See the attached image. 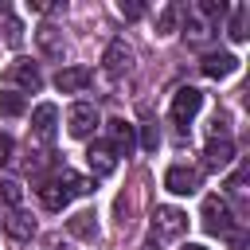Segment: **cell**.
<instances>
[{"label":"cell","mask_w":250,"mask_h":250,"mask_svg":"<svg viewBox=\"0 0 250 250\" xmlns=\"http://www.w3.org/2000/svg\"><path fill=\"white\" fill-rule=\"evenodd\" d=\"M203 230L219 234V238H227L234 230V215H230V207H227L223 195H207L203 199Z\"/></svg>","instance_id":"obj_1"},{"label":"cell","mask_w":250,"mask_h":250,"mask_svg":"<svg viewBox=\"0 0 250 250\" xmlns=\"http://www.w3.org/2000/svg\"><path fill=\"white\" fill-rule=\"evenodd\" d=\"M184 230H188V215L180 207H156V215H152V238L156 242H172Z\"/></svg>","instance_id":"obj_2"},{"label":"cell","mask_w":250,"mask_h":250,"mask_svg":"<svg viewBox=\"0 0 250 250\" xmlns=\"http://www.w3.org/2000/svg\"><path fill=\"white\" fill-rule=\"evenodd\" d=\"M199 109H203V94H199L195 86H180L176 98H172V121H176L180 129H188Z\"/></svg>","instance_id":"obj_3"},{"label":"cell","mask_w":250,"mask_h":250,"mask_svg":"<svg viewBox=\"0 0 250 250\" xmlns=\"http://www.w3.org/2000/svg\"><path fill=\"white\" fill-rule=\"evenodd\" d=\"M98 105L94 102H74L70 109H66V129H70V137H90L94 129H98Z\"/></svg>","instance_id":"obj_4"},{"label":"cell","mask_w":250,"mask_h":250,"mask_svg":"<svg viewBox=\"0 0 250 250\" xmlns=\"http://www.w3.org/2000/svg\"><path fill=\"white\" fill-rule=\"evenodd\" d=\"M105 133H109L113 156H133V148H137V125H129L125 117H113V121H105Z\"/></svg>","instance_id":"obj_5"},{"label":"cell","mask_w":250,"mask_h":250,"mask_svg":"<svg viewBox=\"0 0 250 250\" xmlns=\"http://www.w3.org/2000/svg\"><path fill=\"white\" fill-rule=\"evenodd\" d=\"M164 188H168L172 195H195V191H199V172L188 168V164H172V168L164 172Z\"/></svg>","instance_id":"obj_6"},{"label":"cell","mask_w":250,"mask_h":250,"mask_svg":"<svg viewBox=\"0 0 250 250\" xmlns=\"http://www.w3.org/2000/svg\"><path fill=\"white\" fill-rule=\"evenodd\" d=\"M4 82H12V86H20V90L35 94V90L43 86V74H39V66H35V62L20 59V62H12V66L4 70Z\"/></svg>","instance_id":"obj_7"},{"label":"cell","mask_w":250,"mask_h":250,"mask_svg":"<svg viewBox=\"0 0 250 250\" xmlns=\"http://www.w3.org/2000/svg\"><path fill=\"white\" fill-rule=\"evenodd\" d=\"M230 160H234V145H230V137H211L207 148H203V168L223 172V168H230Z\"/></svg>","instance_id":"obj_8"},{"label":"cell","mask_w":250,"mask_h":250,"mask_svg":"<svg viewBox=\"0 0 250 250\" xmlns=\"http://www.w3.org/2000/svg\"><path fill=\"white\" fill-rule=\"evenodd\" d=\"M90 78H94L90 66H62L55 74V86H59V94H78V90L90 86Z\"/></svg>","instance_id":"obj_9"},{"label":"cell","mask_w":250,"mask_h":250,"mask_svg":"<svg viewBox=\"0 0 250 250\" xmlns=\"http://www.w3.org/2000/svg\"><path fill=\"white\" fill-rule=\"evenodd\" d=\"M105 74H113V78H121V74H129V66H133V51L121 43V39H113L109 47H105Z\"/></svg>","instance_id":"obj_10"},{"label":"cell","mask_w":250,"mask_h":250,"mask_svg":"<svg viewBox=\"0 0 250 250\" xmlns=\"http://www.w3.org/2000/svg\"><path fill=\"white\" fill-rule=\"evenodd\" d=\"M55 125H59V105H55V102L35 105V113H31V129H35V137H39V141H51V137H55Z\"/></svg>","instance_id":"obj_11"},{"label":"cell","mask_w":250,"mask_h":250,"mask_svg":"<svg viewBox=\"0 0 250 250\" xmlns=\"http://www.w3.org/2000/svg\"><path fill=\"white\" fill-rule=\"evenodd\" d=\"M86 164H90V172H94L98 180L117 172V156H113L109 145H90V148H86Z\"/></svg>","instance_id":"obj_12"},{"label":"cell","mask_w":250,"mask_h":250,"mask_svg":"<svg viewBox=\"0 0 250 250\" xmlns=\"http://www.w3.org/2000/svg\"><path fill=\"white\" fill-rule=\"evenodd\" d=\"M234 70H238V55H230V51H211L203 59V74L207 78H230Z\"/></svg>","instance_id":"obj_13"},{"label":"cell","mask_w":250,"mask_h":250,"mask_svg":"<svg viewBox=\"0 0 250 250\" xmlns=\"http://www.w3.org/2000/svg\"><path fill=\"white\" fill-rule=\"evenodd\" d=\"M180 16H184V39L191 43V47H203L215 31H211V23L207 20H199L195 12H188V8H180Z\"/></svg>","instance_id":"obj_14"},{"label":"cell","mask_w":250,"mask_h":250,"mask_svg":"<svg viewBox=\"0 0 250 250\" xmlns=\"http://www.w3.org/2000/svg\"><path fill=\"white\" fill-rule=\"evenodd\" d=\"M35 43H39V51L47 55V59H62V31L55 27V23H39L35 27Z\"/></svg>","instance_id":"obj_15"},{"label":"cell","mask_w":250,"mask_h":250,"mask_svg":"<svg viewBox=\"0 0 250 250\" xmlns=\"http://www.w3.org/2000/svg\"><path fill=\"white\" fill-rule=\"evenodd\" d=\"M35 191H39V199H43V207H47V211H62V207L74 199V195H70V191H66V188H62L55 176H51V180H43Z\"/></svg>","instance_id":"obj_16"},{"label":"cell","mask_w":250,"mask_h":250,"mask_svg":"<svg viewBox=\"0 0 250 250\" xmlns=\"http://www.w3.org/2000/svg\"><path fill=\"white\" fill-rule=\"evenodd\" d=\"M4 234H8L12 242H27V238L35 234V219H31L27 211H12V215L4 219Z\"/></svg>","instance_id":"obj_17"},{"label":"cell","mask_w":250,"mask_h":250,"mask_svg":"<svg viewBox=\"0 0 250 250\" xmlns=\"http://www.w3.org/2000/svg\"><path fill=\"white\" fill-rule=\"evenodd\" d=\"M66 230L74 234V238H98V215L94 211H78L74 219H66Z\"/></svg>","instance_id":"obj_18"},{"label":"cell","mask_w":250,"mask_h":250,"mask_svg":"<svg viewBox=\"0 0 250 250\" xmlns=\"http://www.w3.org/2000/svg\"><path fill=\"white\" fill-rule=\"evenodd\" d=\"M0 31H4V43H8V47H20V43H23V23L12 16V8H8L4 0H0Z\"/></svg>","instance_id":"obj_19"},{"label":"cell","mask_w":250,"mask_h":250,"mask_svg":"<svg viewBox=\"0 0 250 250\" xmlns=\"http://www.w3.org/2000/svg\"><path fill=\"white\" fill-rule=\"evenodd\" d=\"M227 35H230L234 43H246V39H250V8H246V4H238V8L230 12V23H227Z\"/></svg>","instance_id":"obj_20"},{"label":"cell","mask_w":250,"mask_h":250,"mask_svg":"<svg viewBox=\"0 0 250 250\" xmlns=\"http://www.w3.org/2000/svg\"><path fill=\"white\" fill-rule=\"evenodd\" d=\"M191 12H195L199 20H207L211 27H219V20L227 16V4H223V0H199V4L191 8Z\"/></svg>","instance_id":"obj_21"},{"label":"cell","mask_w":250,"mask_h":250,"mask_svg":"<svg viewBox=\"0 0 250 250\" xmlns=\"http://www.w3.org/2000/svg\"><path fill=\"white\" fill-rule=\"evenodd\" d=\"M27 109V98L23 94H16V90H4L0 94V117H20Z\"/></svg>","instance_id":"obj_22"},{"label":"cell","mask_w":250,"mask_h":250,"mask_svg":"<svg viewBox=\"0 0 250 250\" xmlns=\"http://www.w3.org/2000/svg\"><path fill=\"white\" fill-rule=\"evenodd\" d=\"M176 20H180V4H164L160 16H156V35H172L176 31Z\"/></svg>","instance_id":"obj_23"},{"label":"cell","mask_w":250,"mask_h":250,"mask_svg":"<svg viewBox=\"0 0 250 250\" xmlns=\"http://www.w3.org/2000/svg\"><path fill=\"white\" fill-rule=\"evenodd\" d=\"M0 203H8L12 211H20V203H23V188H20L16 180H0Z\"/></svg>","instance_id":"obj_24"},{"label":"cell","mask_w":250,"mask_h":250,"mask_svg":"<svg viewBox=\"0 0 250 250\" xmlns=\"http://www.w3.org/2000/svg\"><path fill=\"white\" fill-rule=\"evenodd\" d=\"M141 148L145 152H156L160 148V129L156 125H141Z\"/></svg>","instance_id":"obj_25"},{"label":"cell","mask_w":250,"mask_h":250,"mask_svg":"<svg viewBox=\"0 0 250 250\" xmlns=\"http://www.w3.org/2000/svg\"><path fill=\"white\" fill-rule=\"evenodd\" d=\"M227 188H230V195H234V199H246V168H238V172L230 176V184H227Z\"/></svg>","instance_id":"obj_26"},{"label":"cell","mask_w":250,"mask_h":250,"mask_svg":"<svg viewBox=\"0 0 250 250\" xmlns=\"http://www.w3.org/2000/svg\"><path fill=\"white\" fill-rule=\"evenodd\" d=\"M117 12H121L125 20H141V16H145V4H137V0H121Z\"/></svg>","instance_id":"obj_27"},{"label":"cell","mask_w":250,"mask_h":250,"mask_svg":"<svg viewBox=\"0 0 250 250\" xmlns=\"http://www.w3.org/2000/svg\"><path fill=\"white\" fill-rule=\"evenodd\" d=\"M12 148H16V145H12V137H8V133H0V164H8V160H12Z\"/></svg>","instance_id":"obj_28"},{"label":"cell","mask_w":250,"mask_h":250,"mask_svg":"<svg viewBox=\"0 0 250 250\" xmlns=\"http://www.w3.org/2000/svg\"><path fill=\"white\" fill-rule=\"evenodd\" d=\"M180 250H207V246H199V242H184Z\"/></svg>","instance_id":"obj_29"}]
</instances>
